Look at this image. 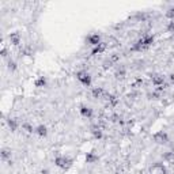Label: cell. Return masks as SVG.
Returning a JSON list of instances; mask_svg holds the SVG:
<instances>
[{"mask_svg": "<svg viewBox=\"0 0 174 174\" xmlns=\"http://www.w3.org/2000/svg\"><path fill=\"white\" fill-rule=\"evenodd\" d=\"M8 68H10L11 71H15V70H16V64L14 63L12 60H10V61H8Z\"/></svg>", "mask_w": 174, "mask_h": 174, "instance_id": "cell-19", "label": "cell"}, {"mask_svg": "<svg viewBox=\"0 0 174 174\" xmlns=\"http://www.w3.org/2000/svg\"><path fill=\"white\" fill-rule=\"evenodd\" d=\"M2 56L4 57V59H7V57H8V54H7V49H6V48H3V49H2Z\"/></svg>", "mask_w": 174, "mask_h": 174, "instance_id": "cell-22", "label": "cell"}, {"mask_svg": "<svg viewBox=\"0 0 174 174\" xmlns=\"http://www.w3.org/2000/svg\"><path fill=\"white\" fill-rule=\"evenodd\" d=\"M97 161H98V156L97 155H94L93 152H87V155H86V162L87 163H94Z\"/></svg>", "mask_w": 174, "mask_h": 174, "instance_id": "cell-12", "label": "cell"}, {"mask_svg": "<svg viewBox=\"0 0 174 174\" xmlns=\"http://www.w3.org/2000/svg\"><path fill=\"white\" fill-rule=\"evenodd\" d=\"M105 48H106V46H105V44L102 42V44H100V45H98V46H95L91 53H93L94 56H95V54H100V53H102V52H104V50H105Z\"/></svg>", "mask_w": 174, "mask_h": 174, "instance_id": "cell-13", "label": "cell"}, {"mask_svg": "<svg viewBox=\"0 0 174 174\" xmlns=\"http://www.w3.org/2000/svg\"><path fill=\"white\" fill-rule=\"evenodd\" d=\"M76 78H78V80L80 82L83 86H90L91 84V75L87 72V71H79V72L76 74Z\"/></svg>", "mask_w": 174, "mask_h": 174, "instance_id": "cell-2", "label": "cell"}, {"mask_svg": "<svg viewBox=\"0 0 174 174\" xmlns=\"http://www.w3.org/2000/svg\"><path fill=\"white\" fill-rule=\"evenodd\" d=\"M10 42H11L12 45H19L20 36L18 33H11V34H10Z\"/></svg>", "mask_w": 174, "mask_h": 174, "instance_id": "cell-9", "label": "cell"}, {"mask_svg": "<svg viewBox=\"0 0 174 174\" xmlns=\"http://www.w3.org/2000/svg\"><path fill=\"white\" fill-rule=\"evenodd\" d=\"M8 127L11 131H15V129L18 128V122H16V120H8Z\"/></svg>", "mask_w": 174, "mask_h": 174, "instance_id": "cell-16", "label": "cell"}, {"mask_svg": "<svg viewBox=\"0 0 174 174\" xmlns=\"http://www.w3.org/2000/svg\"><path fill=\"white\" fill-rule=\"evenodd\" d=\"M8 158H11V151L7 148H3L2 150V159L3 161H7Z\"/></svg>", "mask_w": 174, "mask_h": 174, "instance_id": "cell-15", "label": "cell"}, {"mask_svg": "<svg viewBox=\"0 0 174 174\" xmlns=\"http://www.w3.org/2000/svg\"><path fill=\"white\" fill-rule=\"evenodd\" d=\"M168 29H169V32H172L174 33V20H172V22L169 23V26H168Z\"/></svg>", "mask_w": 174, "mask_h": 174, "instance_id": "cell-21", "label": "cell"}, {"mask_svg": "<svg viewBox=\"0 0 174 174\" xmlns=\"http://www.w3.org/2000/svg\"><path fill=\"white\" fill-rule=\"evenodd\" d=\"M152 83L158 87L166 86L165 84V76H162V75H155V76H152Z\"/></svg>", "mask_w": 174, "mask_h": 174, "instance_id": "cell-7", "label": "cell"}, {"mask_svg": "<svg viewBox=\"0 0 174 174\" xmlns=\"http://www.w3.org/2000/svg\"><path fill=\"white\" fill-rule=\"evenodd\" d=\"M154 140L156 143H159V144H163V143L168 142V135L165 132H158V134L154 135Z\"/></svg>", "mask_w": 174, "mask_h": 174, "instance_id": "cell-6", "label": "cell"}, {"mask_svg": "<svg viewBox=\"0 0 174 174\" xmlns=\"http://www.w3.org/2000/svg\"><path fill=\"white\" fill-rule=\"evenodd\" d=\"M154 42V37L151 36H143L140 40L136 42V45L134 46L135 50H142V49H146V48H148L151 44Z\"/></svg>", "mask_w": 174, "mask_h": 174, "instance_id": "cell-1", "label": "cell"}, {"mask_svg": "<svg viewBox=\"0 0 174 174\" xmlns=\"http://www.w3.org/2000/svg\"><path fill=\"white\" fill-rule=\"evenodd\" d=\"M36 87H44L46 84V78H44V76H40L38 79L36 80Z\"/></svg>", "mask_w": 174, "mask_h": 174, "instance_id": "cell-14", "label": "cell"}, {"mask_svg": "<svg viewBox=\"0 0 174 174\" xmlns=\"http://www.w3.org/2000/svg\"><path fill=\"white\" fill-rule=\"evenodd\" d=\"M166 15H168V18H170L172 20H174V8H170Z\"/></svg>", "mask_w": 174, "mask_h": 174, "instance_id": "cell-20", "label": "cell"}, {"mask_svg": "<svg viewBox=\"0 0 174 174\" xmlns=\"http://www.w3.org/2000/svg\"><path fill=\"white\" fill-rule=\"evenodd\" d=\"M91 93H93V97L94 98H101L102 95L105 94V91H104V88H102V87H94Z\"/></svg>", "mask_w": 174, "mask_h": 174, "instance_id": "cell-11", "label": "cell"}, {"mask_svg": "<svg viewBox=\"0 0 174 174\" xmlns=\"http://www.w3.org/2000/svg\"><path fill=\"white\" fill-rule=\"evenodd\" d=\"M22 128L25 129L26 132H36V128H33V125H30V124H22Z\"/></svg>", "mask_w": 174, "mask_h": 174, "instance_id": "cell-17", "label": "cell"}, {"mask_svg": "<svg viewBox=\"0 0 174 174\" xmlns=\"http://www.w3.org/2000/svg\"><path fill=\"white\" fill-rule=\"evenodd\" d=\"M79 112H80V114L83 116V117H87V118H90L91 116H93V109H91L90 106H86V105H82Z\"/></svg>", "mask_w": 174, "mask_h": 174, "instance_id": "cell-5", "label": "cell"}, {"mask_svg": "<svg viewBox=\"0 0 174 174\" xmlns=\"http://www.w3.org/2000/svg\"><path fill=\"white\" fill-rule=\"evenodd\" d=\"M36 134L41 136V138H44V136L48 135V128L45 127V125H38V127L36 128Z\"/></svg>", "mask_w": 174, "mask_h": 174, "instance_id": "cell-10", "label": "cell"}, {"mask_svg": "<svg viewBox=\"0 0 174 174\" xmlns=\"http://www.w3.org/2000/svg\"><path fill=\"white\" fill-rule=\"evenodd\" d=\"M93 135H94L95 139H101L102 138V131H101L100 128H95L94 131H93Z\"/></svg>", "mask_w": 174, "mask_h": 174, "instance_id": "cell-18", "label": "cell"}, {"mask_svg": "<svg viewBox=\"0 0 174 174\" xmlns=\"http://www.w3.org/2000/svg\"><path fill=\"white\" fill-rule=\"evenodd\" d=\"M54 163H56L57 168H61V169H66L68 165H70V159L66 158V156H57L54 159Z\"/></svg>", "mask_w": 174, "mask_h": 174, "instance_id": "cell-4", "label": "cell"}, {"mask_svg": "<svg viewBox=\"0 0 174 174\" xmlns=\"http://www.w3.org/2000/svg\"><path fill=\"white\" fill-rule=\"evenodd\" d=\"M150 174H166V169L162 165H154L150 169Z\"/></svg>", "mask_w": 174, "mask_h": 174, "instance_id": "cell-8", "label": "cell"}, {"mask_svg": "<svg viewBox=\"0 0 174 174\" xmlns=\"http://www.w3.org/2000/svg\"><path fill=\"white\" fill-rule=\"evenodd\" d=\"M86 41H87L88 45H91V46H94V48L98 46L100 44H102L101 42V36H100V34H97V33H93V34H90V36H87Z\"/></svg>", "mask_w": 174, "mask_h": 174, "instance_id": "cell-3", "label": "cell"}]
</instances>
